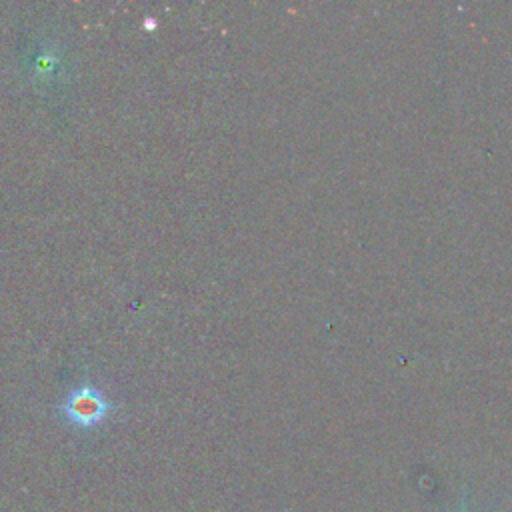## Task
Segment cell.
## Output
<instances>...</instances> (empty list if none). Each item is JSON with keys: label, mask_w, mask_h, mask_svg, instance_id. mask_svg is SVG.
Wrapping results in <instances>:
<instances>
[{"label": "cell", "mask_w": 512, "mask_h": 512, "mask_svg": "<svg viewBox=\"0 0 512 512\" xmlns=\"http://www.w3.org/2000/svg\"><path fill=\"white\" fill-rule=\"evenodd\" d=\"M110 410L112 404L108 402V398L102 394L100 388L92 384H82L74 388L60 404L64 420L76 428H92L100 424Z\"/></svg>", "instance_id": "1"}, {"label": "cell", "mask_w": 512, "mask_h": 512, "mask_svg": "<svg viewBox=\"0 0 512 512\" xmlns=\"http://www.w3.org/2000/svg\"><path fill=\"white\" fill-rule=\"evenodd\" d=\"M462 512H466V508H464V510H462Z\"/></svg>", "instance_id": "2"}]
</instances>
